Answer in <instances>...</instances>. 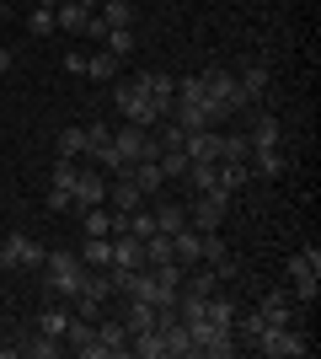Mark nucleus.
<instances>
[{
    "instance_id": "nucleus-1",
    "label": "nucleus",
    "mask_w": 321,
    "mask_h": 359,
    "mask_svg": "<svg viewBox=\"0 0 321 359\" xmlns=\"http://www.w3.org/2000/svg\"><path fill=\"white\" fill-rule=\"evenodd\" d=\"M113 102H118L123 123H139V129H155V123H166V118H171V102H155V97L139 86V81L118 86V91H113Z\"/></svg>"
},
{
    "instance_id": "nucleus-2",
    "label": "nucleus",
    "mask_w": 321,
    "mask_h": 359,
    "mask_svg": "<svg viewBox=\"0 0 321 359\" xmlns=\"http://www.w3.org/2000/svg\"><path fill=\"white\" fill-rule=\"evenodd\" d=\"M80 279H86V263L80 252H43V285L54 300H76Z\"/></svg>"
},
{
    "instance_id": "nucleus-3",
    "label": "nucleus",
    "mask_w": 321,
    "mask_h": 359,
    "mask_svg": "<svg viewBox=\"0 0 321 359\" xmlns=\"http://www.w3.org/2000/svg\"><path fill=\"white\" fill-rule=\"evenodd\" d=\"M230 215V188H204V194H193V204H187V225L193 231H220Z\"/></svg>"
},
{
    "instance_id": "nucleus-4",
    "label": "nucleus",
    "mask_w": 321,
    "mask_h": 359,
    "mask_svg": "<svg viewBox=\"0 0 321 359\" xmlns=\"http://www.w3.org/2000/svg\"><path fill=\"white\" fill-rule=\"evenodd\" d=\"M252 344H257L262 359H300V354H311L306 332H294V327H262Z\"/></svg>"
},
{
    "instance_id": "nucleus-5",
    "label": "nucleus",
    "mask_w": 321,
    "mask_h": 359,
    "mask_svg": "<svg viewBox=\"0 0 321 359\" xmlns=\"http://www.w3.org/2000/svg\"><path fill=\"white\" fill-rule=\"evenodd\" d=\"M204 97H209V107H220V113H246V102H241V86H236V75H225V70H204Z\"/></svg>"
},
{
    "instance_id": "nucleus-6",
    "label": "nucleus",
    "mask_w": 321,
    "mask_h": 359,
    "mask_svg": "<svg viewBox=\"0 0 321 359\" xmlns=\"http://www.w3.org/2000/svg\"><path fill=\"white\" fill-rule=\"evenodd\" d=\"M113 150H118L123 161H155V135L150 129H139V123H123V129H113Z\"/></svg>"
},
{
    "instance_id": "nucleus-7",
    "label": "nucleus",
    "mask_w": 321,
    "mask_h": 359,
    "mask_svg": "<svg viewBox=\"0 0 321 359\" xmlns=\"http://www.w3.org/2000/svg\"><path fill=\"white\" fill-rule=\"evenodd\" d=\"M0 269H43V247L32 236H22V231H11L0 241Z\"/></svg>"
},
{
    "instance_id": "nucleus-8",
    "label": "nucleus",
    "mask_w": 321,
    "mask_h": 359,
    "mask_svg": "<svg viewBox=\"0 0 321 359\" xmlns=\"http://www.w3.org/2000/svg\"><path fill=\"white\" fill-rule=\"evenodd\" d=\"M70 198H76V215L80 210H97L107 198V177L97 172V166H80V177H76V188H70Z\"/></svg>"
},
{
    "instance_id": "nucleus-9",
    "label": "nucleus",
    "mask_w": 321,
    "mask_h": 359,
    "mask_svg": "<svg viewBox=\"0 0 321 359\" xmlns=\"http://www.w3.org/2000/svg\"><path fill=\"white\" fill-rule=\"evenodd\" d=\"M113 241V269H145V241L129 236V231H118V236H107Z\"/></svg>"
},
{
    "instance_id": "nucleus-10",
    "label": "nucleus",
    "mask_w": 321,
    "mask_h": 359,
    "mask_svg": "<svg viewBox=\"0 0 321 359\" xmlns=\"http://www.w3.org/2000/svg\"><path fill=\"white\" fill-rule=\"evenodd\" d=\"M183 150H187V161H220V129H193V135H183Z\"/></svg>"
},
{
    "instance_id": "nucleus-11",
    "label": "nucleus",
    "mask_w": 321,
    "mask_h": 359,
    "mask_svg": "<svg viewBox=\"0 0 321 359\" xmlns=\"http://www.w3.org/2000/svg\"><path fill=\"white\" fill-rule=\"evenodd\" d=\"M290 285H321V247H306L290 257Z\"/></svg>"
},
{
    "instance_id": "nucleus-12",
    "label": "nucleus",
    "mask_w": 321,
    "mask_h": 359,
    "mask_svg": "<svg viewBox=\"0 0 321 359\" xmlns=\"http://www.w3.org/2000/svg\"><path fill=\"white\" fill-rule=\"evenodd\" d=\"M236 86H241V102L257 107L262 97H268V65H246L241 75H236Z\"/></svg>"
},
{
    "instance_id": "nucleus-13",
    "label": "nucleus",
    "mask_w": 321,
    "mask_h": 359,
    "mask_svg": "<svg viewBox=\"0 0 321 359\" xmlns=\"http://www.w3.org/2000/svg\"><path fill=\"white\" fill-rule=\"evenodd\" d=\"M171 252H177V263H204V231H193V225H183V231H171Z\"/></svg>"
},
{
    "instance_id": "nucleus-14",
    "label": "nucleus",
    "mask_w": 321,
    "mask_h": 359,
    "mask_svg": "<svg viewBox=\"0 0 321 359\" xmlns=\"http://www.w3.org/2000/svg\"><path fill=\"white\" fill-rule=\"evenodd\" d=\"M257 322L262 327H294V300L290 295H268L257 306Z\"/></svg>"
},
{
    "instance_id": "nucleus-15",
    "label": "nucleus",
    "mask_w": 321,
    "mask_h": 359,
    "mask_svg": "<svg viewBox=\"0 0 321 359\" xmlns=\"http://www.w3.org/2000/svg\"><path fill=\"white\" fill-rule=\"evenodd\" d=\"M123 177H134V182H139V194H145V198L166 188V172H161L155 161H129V166H123Z\"/></svg>"
},
{
    "instance_id": "nucleus-16",
    "label": "nucleus",
    "mask_w": 321,
    "mask_h": 359,
    "mask_svg": "<svg viewBox=\"0 0 321 359\" xmlns=\"http://www.w3.org/2000/svg\"><path fill=\"white\" fill-rule=\"evenodd\" d=\"M278 135H284L278 118H273V113H262V118H252V129H246V145H252V150H278Z\"/></svg>"
},
{
    "instance_id": "nucleus-17",
    "label": "nucleus",
    "mask_w": 321,
    "mask_h": 359,
    "mask_svg": "<svg viewBox=\"0 0 321 359\" xmlns=\"http://www.w3.org/2000/svg\"><path fill=\"white\" fill-rule=\"evenodd\" d=\"M54 150H59L64 161H80V156H86V123H70V129H59V135H54Z\"/></svg>"
},
{
    "instance_id": "nucleus-18",
    "label": "nucleus",
    "mask_w": 321,
    "mask_h": 359,
    "mask_svg": "<svg viewBox=\"0 0 321 359\" xmlns=\"http://www.w3.org/2000/svg\"><path fill=\"white\" fill-rule=\"evenodd\" d=\"M54 22H59L64 32H76V38H86V27H92V11L70 0V6H54Z\"/></svg>"
},
{
    "instance_id": "nucleus-19",
    "label": "nucleus",
    "mask_w": 321,
    "mask_h": 359,
    "mask_svg": "<svg viewBox=\"0 0 321 359\" xmlns=\"http://www.w3.org/2000/svg\"><path fill=\"white\" fill-rule=\"evenodd\" d=\"M80 263H86V269H113V241L107 236H86L80 241Z\"/></svg>"
},
{
    "instance_id": "nucleus-20",
    "label": "nucleus",
    "mask_w": 321,
    "mask_h": 359,
    "mask_svg": "<svg viewBox=\"0 0 321 359\" xmlns=\"http://www.w3.org/2000/svg\"><path fill=\"white\" fill-rule=\"evenodd\" d=\"M97 16H102V27H134V0H102Z\"/></svg>"
},
{
    "instance_id": "nucleus-21",
    "label": "nucleus",
    "mask_w": 321,
    "mask_h": 359,
    "mask_svg": "<svg viewBox=\"0 0 321 359\" xmlns=\"http://www.w3.org/2000/svg\"><path fill=\"white\" fill-rule=\"evenodd\" d=\"M246 166H252V177H284V156H278V150H252V156H246Z\"/></svg>"
},
{
    "instance_id": "nucleus-22",
    "label": "nucleus",
    "mask_w": 321,
    "mask_h": 359,
    "mask_svg": "<svg viewBox=\"0 0 321 359\" xmlns=\"http://www.w3.org/2000/svg\"><path fill=\"white\" fill-rule=\"evenodd\" d=\"M139 86L150 91L155 102H171V97H177V75H166V70H145V75H139Z\"/></svg>"
},
{
    "instance_id": "nucleus-23",
    "label": "nucleus",
    "mask_w": 321,
    "mask_h": 359,
    "mask_svg": "<svg viewBox=\"0 0 321 359\" xmlns=\"http://www.w3.org/2000/svg\"><path fill=\"white\" fill-rule=\"evenodd\" d=\"M204 322H214V327H230V332H236V300H225L220 290H214L209 306H204Z\"/></svg>"
},
{
    "instance_id": "nucleus-24",
    "label": "nucleus",
    "mask_w": 321,
    "mask_h": 359,
    "mask_svg": "<svg viewBox=\"0 0 321 359\" xmlns=\"http://www.w3.org/2000/svg\"><path fill=\"white\" fill-rule=\"evenodd\" d=\"M107 198H113V204H118L123 215L145 204V194H139V182H134V177H118V182H113V188H107Z\"/></svg>"
},
{
    "instance_id": "nucleus-25",
    "label": "nucleus",
    "mask_w": 321,
    "mask_h": 359,
    "mask_svg": "<svg viewBox=\"0 0 321 359\" xmlns=\"http://www.w3.org/2000/svg\"><path fill=\"white\" fill-rule=\"evenodd\" d=\"M97 48H107V54H118V60H129V54L139 48V38H134V27H107V38H102Z\"/></svg>"
},
{
    "instance_id": "nucleus-26",
    "label": "nucleus",
    "mask_w": 321,
    "mask_h": 359,
    "mask_svg": "<svg viewBox=\"0 0 321 359\" xmlns=\"http://www.w3.org/2000/svg\"><path fill=\"white\" fill-rule=\"evenodd\" d=\"M183 177L193 182V194H204V188H220V161H187Z\"/></svg>"
},
{
    "instance_id": "nucleus-27",
    "label": "nucleus",
    "mask_w": 321,
    "mask_h": 359,
    "mask_svg": "<svg viewBox=\"0 0 321 359\" xmlns=\"http://www.w3.org/2000/svg\"><path fill=\"white\" fill-rule=\"evenodd\" d=\"M123 327H129V338H134V332H145V327H155V306L129 295V316H123Z\"/></svg>"
},
{
    "instance_id": "nucleus-28",
    "label": "nucleus",
    "mask_w": 321,
    "mask_h": 359,
    "mask_svg": "<svg viewBox=\"0 0 321 359\" xmlns=\"http://www.w3.org/2000/svg\"><path fill=\"white\" fill-rule=\"evenodd\" d=\"M155 263H177V252H171V236H166V231L145 236V269H155Z\"/></svg>"
},
{
    "instance_id": "nucleus-29",
    "label": "nucleus",
    "mask_w": 321,
    "mask_h": 359,
    "mask_svg": "<svg viewBox=\"0 0 321 359\" xmlns=\"http://www.w3.org/2000/svg\"><path fill=\"white\" fill-rule=\"evenodd\" d=\"M97 338H102L107 359H118V354H129V327H123V322H107V327H97Z\"/></svg>"
},
{
    "instance_id": "nucleus-30",
    "label": "nucleus",
    "mask_w": 321,
    "mask_h": 359,
    "mask_svg": "<svg viewBox=\"0 0 321 359\" xmlns=\"http://www.w3.org/2000/svg\"><path fill=\"white\" fill-rule=\"evenodd\" d=\"M150 215H155V231H166V236L187 225V204H155Z\"/></svg>"
},
{
    "instance_id": "nucleus-31",
    "label": "nucleus",
    "mask_w": 321,
    "mask_h": 359,
    "mask_svg": "<svg viewBox=\"0 0 321 359\" xmlns=\"http://www.w3.org/2000/svg\"><path fill=\"white\" fill-rule=\"evenodd\" d=\"M118 54H107V48H97V54H86V75H92V81H113V75H118Z\"/></svg>"
},
{
    "instance_id": "nucleus-32",
    "label": "nucleus",
    "mask_w": 321,
    "mask_h": 359,
    "mask_svg": "<svg viewBox=\"0 0 321 359\" xmlns=\"http://www.w3.org/2000/svg\"><path fill=\"white\" fill-rule=\"evenodd\" d=\"M70 316H76V311H64V306H48V311L38 316V332H48V338H64V327H70Z\"/></svg>"
},
{
    "instance_id": "nucleus-33",
    "label": "nucleus",
    "mask_w": 321,
    "mask_h": 359,
    "mask_svg": "<svg viewBox=\"0 0 321 359\" xmlns=\"http://www.w3.org/2000/svg\"><path fill=\"white\" fill-rule=\"evenodd\" d=\"M241 182H252V166H246V161H220V188L236 194Z\"/></svg>"
},
{
    "instance_id": "nucleus-34",
    "label": "nucleus",
    "mask_w": 321,
    "mask_h": 359,
    "mask_svg": "<svg viewBox=\"0 0 321 359\" xmlns=\"http://www.w3.org/2000/svg\"><path fill=\"white\" fill-rule=\"evenodd\" d=\"M59 348H64V338H48V332H38L32 344H22V354H32V359H59Z\"/></svg>"
},
{
    "instance_id": "nucleus-35",
    "label": "nucleus",
    "mask_w": 321,
    "mask_h": 359,
    "mask_svg": "<svg viewBox=\"0 0 321 359\" xmlns=\"http://www.w3.org/2000/svg\"><path fill=\"white\" fill-rule=\"evenodd\" d=\"M155 166L166 172V182L183 177V172H187V150H155Z\"/></svg>"
},
{
    "instance_id": "nucleus-36",
    "label": "nucleus",
    "mask_w": 321,
    "mask_h": 359,
    "mask_svg": "<svg viewBox=\"0 0 321 359\" xmlns=\"http://www.w3.org/2000/svg\"><path fill=\"white\" fill-rule=\"evenodd\" d=\"M80 225H86V236H113V215H102V204L80 210Z\"/></svg>"
},
{
    "instance_id": "nucleus-37",
    "label": "nucleus",
    "mask_w": 321,
    "mask_h": 359,
    "mask_svg": "<svg viewBox=\"0 0 321 359\" xmlns=\"http://www.w3.org/2000/svg\"><path fill=\"white\" fill-rule=\"evenodd\" d=\"M246 156H252L246 135H220V161H246Z\"/></svg>"
},
{
    "instance_id": "nucleus-38",
    "label": "nucleus",
    "mask_w": 321,
    "mask_h": 359,
    "mask_svg": "<svg viewBox=\"0 0 321 359\" xmlns=\"http://www.w3.org/2000/svg\"><path fill=\"white\" fill-rule=\"evenodd\" d=\"M54 27H59V22H54V6H38V11L27 16V32H32V38H48Z\"/></svg>"
},
{
    "instance_id": "nucleus-39",
    "label": "nucleus",
    "mask_w": 321,
    "mask_h": 359,
    "mask_svg": "<svg viewBox=\"0 0 321 359\" xmlns=\"http://www.w3.org/2000/svg\"><path fill=\"white\" fill-rule=\"evenodd\" d=\"M220 285H225V279H220L214 269H204V273H193V279H187V295H214Z\"/></svg>"
},
{
    "instance_id": "nucleus-40",
    "label": "nucleus",
    "mask_w": 321,
    "mask_h": 359,
    "mask_svg": "<svg viewBox=\"0 0 321 359\" xmlns=\"http://www.w3.org/2000/svg\"><path fill=\"white\" fill-rule=\"evenodd\" d=\"M80 177V161H64V156H54V188H76Z\"/></svg>"
},
{
    "instance_id": "nucleus-41",
    "label": "nucleus",
    "mask_w": 321,
    "mask_h": 359,
    "mask_svg": "<svg viewBox=\"0 0 321 359\" xmlns=\"http://www.w3.org/2000/svg\"><path fill=\"white\" fill-rule=\"evenodd\" d=\"M102 145H113V129L107 123H86V156H97Z\"/></svg>"
},
{
    "instance_id": "nucleus-42",
    "label": "nucleus",
    "mask_w": 321,
    "mask_h": 359,
    "mask_svg": "<svg viewBox=\"0 0 321 359\" xmlns=\"http://www.w3.org/2000/svg\"><path fill=\"white\" fill-rule=\"evenodd\" d=\"M92 161L102 166V172H118V177H123V166H129V161H123V156H118V150H113V145H102V150H97V156H92Z\"/></svg>"
},
{
    "instance_id": "nucleus-43",
    "label": "nucleus",
    "mask_w": 321,
    "mask_h": 359,
    "mask_svg": "<svg viewBox=\"0 0 321 359\" xmlns=\"http://www.w3.org/2000/svg\"><path fill=\"white\" fill-rule=\"evenodd\" d=\"M48 210H54V215L76 210V198H70V188H48Z\"/></svg>"
},
{
    "instance_id": "nucleus-44",
    "label": "nucleus",
    "mask_w": 321,
    "mask_h": 359,
    "mask_svg": "<svg viewBox=\"0 0 321 359\" xmlns=\"http://www.w3.org/2000/svg\"><path fill=\"white\" fill-rule=\"evenodd\" d=\"M64 70H70V75H86V54H80V48H70V54H64Z\"/></svg>"
},
{
    "instance_id": "nucleus-45",
    "label": "nucleus",
    "mask_w": 321,
    "mask_h": 359,
    "mask_svg": "<svg viewBox=\"0 0 321 359\" xmlns=\"http://www.w3.org/2000/svg\"><path fill=\"white\" fill-rule=\"evenodd\" d=\"M11 65H16V54H11V48H0V70H11Z\"/></svg>"
},
{
    "instance_id": "nucleus-46",
    "label": "nucleus",
    "mask_w": 321,
    "mask_h": 359,
    "mask_svg": "<svg viewBox=\"0 0 321 359\" xmlns=\"http://www.w3.org/2000/svg\"><path fill=\"white\" fill-rule=\"evenodd\" d=\"M76 6H86V11H97V6H102V0H76Z\"/></svg>"
},
{
    "instance_id": "nucleus-47",
    "label": "nucleus",
    "mask_w": 321,
    "mask_h": 359,
    "mask_svg": "<svg viewBox=\"0 0 321 359\" xmlns=\"http://www.w3.org/2000/svg\"><path fill=\"white\" fill-rule=\"evenodd\" d=\"M43 6H70V0H43Z\"/></svg>"
},
{
    "instance_id": "nucleus-48",
    "label": "nucleus",
    "mask_w": 321,
    "mask_h": 359,
    "mask_svg": "<svg viewBox=\"0 0 321 359\" xmlns=\"http://www.w3.org/2000/svg\"><path fill=\"white\" fill-rule=\"evenodd\" d=\"M0 11H6V6H0Z\"/></svg>"
}]
</instances>
